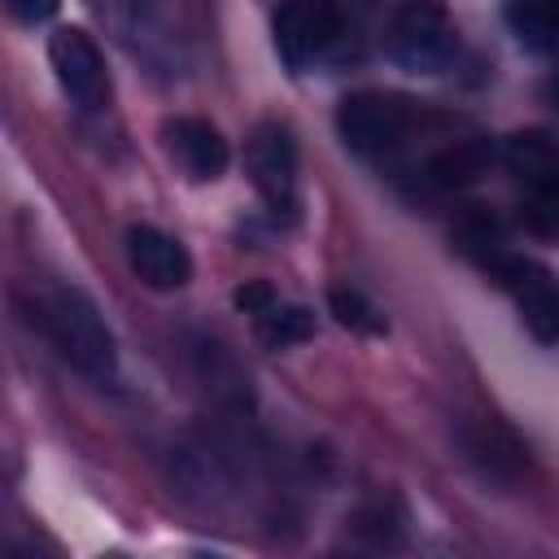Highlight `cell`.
Returning a JSON list of instances; mask_svg holds the SVG:
<instances>
[{"mask_svg": "<svg viewBox=\"0 0 559 559\" xmlns=\"http://www.w3.org/2000/svg\"><path fill=\"white\" fill-rule=\"evenodd\" d=\"M459 52V26L441 0H402L384 26V57L411 74H441Z\"/></svg>", "mask_w": 559, "mask_h": 559, "instance_id": "2", "label": "cell"}, {"mask_svg": "<svg viewBox=\"0 0 559 559\" xmlns=\"http://www.w3.org/2000/svg\"><path fill=\"white\" fill-rule=\"evenodd\" d=\"M489 280H498V284L515 297L524 328H528L542 345H555V341H559V284H555V275H550L546 266H537L533 258H524V253L511 249V253H502V258L493 262Z\"/></svg>", "mask_w": 559, "mask_h": 559, "instance_id": "6", "label": "cell"}, {"mask_svg": "<svg viewBox=\"0 0 559 559\" xmlns=\"http://www.w3.org/2000/svg\"><path fill=\"white\" fill-rule=\"evenodd\" d=\"M507 26L520 48L537 57H559V0H511Z\"/></svg>", "mask_w": 559, "mask_h": 559, "instance_id": "11", "label": "cell"}, {"mask_svg": "<svg viewBox=\"0 0 559 559\" xmlns=\"http://www.w3.org/2000/svg\"><path fill=\"white\" fill-rule=\"evenodd\" d=\"M35 319L44 328V336L52 341V349L83 371L87 380H114L118 376V345L109 323L100 319L96 301L83 297L79 288H57L35 306Z\"/></svg>", "mask_w": 559, "mask_h": 559, "instance_id": "1", "label": "cell"}, {"mask_svg": "<svg viewBox=\"0 0 559 559\" xmlns=\"http://www.w3.org/2000/svg\"><path fill=\"white\" fill-rule=\"evenodd\" d=\"M127 262H131L135 280L157 288V293H175V288H183L192 280L188 249L175 236H166V231H157L148 223H135L127 231Z\"/></svg>", "mask_w": 559, "mask_h": 559, "instance_id": "8", "label": "cell"}, {"mask_svg": "<svg viewBox=\"0 0 559 559\" xmlns=\"http://www.w3.org/2000/svg\"><path fill=\"white\" fill-rule=\"evenodd\" d=\"M502 162L507 170L524 183V188H542V183H555L559 179V140L542 127H528V131H515L502 140Z\"/></svg>", "mask_w": 559, "mask_h": 559, "instance_id": "10", "label": "cell"}, {"mask_svg": "<svg viewBox=\"0 0 559 559\" xmlns=\"http://www.w3.org/2000/svg\"><path fill=\"white\" fill-rule=\"evenodd\" d=\"M550 92H555V100H559V79H555V87H550Z\"/></svg>", "mask_w": 559, "mask_h": 559, "instance_id": "19", "label": "cell"}, {"mask_svg": "<svg viewBox=\"0 0 559 559\" xmlns=\"http://www.w3.org/2000/svg\"><path fill=\"white\" fill-rule=\"evenodd\" d=\"M48 61L61 83V92L79 109H105L109 105V70L96 48V39L83 26H61L48 35Z\"/></svg>", "mask_w": 559, "mask_h": 559, "instance_id": "4", "label": "cell"}, {"mask_svg": "<svg viewBox=\"0 0 559 559\" xmlns=\"http://www.w3.org/2000/svg\"><path fill=\"white\" fill-rule=\"evenodd\" d=\"M520 218H524V227H528L533 236L559 240V179H555V183H542V188H524Z\"/></svg>", "mask_w": 559, "mask_h": 559, "instance_id": "16", "label": "cell"}, {"mask_svg": "<svg viewBox=\"0 0 559 559\" xmlns=\"http://www.w3.org/2000/svg\"><path fill=\"white\" fill-rule=\"evenodd\" d=\"M467 454H472L489 476H511V472H520V463H524V450L515 445V437L502 432V428H493V424H480V428L467 437Z\"/></svg>", "mask_w": 559, "mask_h": 559, "instance_id": "14", "label": "cell"}, {"mask_svg": "<svg viewBox=\"0 0 559 559\" xmlns=\"http://www.w3.org/2000/svg\"><path fill=\"white\" fill-rule=\"evenodd\" d=\"M271 31L284 66L301 70L341 39V9L332 0H284L271 17Z\"/></svg>", "mask_w": 559, "mask_h": 559, "instance_id": "5", "label": "cell"}, {"mask_svg": "<svg viewBox=\"0 0 559 559\" xmlns=\"http://www.w3.org/2000/svg\"><path fill=\"white\" fill-rule=\"evenodd\" d=\"M411 118L415 114L402 96L362 87L336 105V135L345 140V148L376 157V153H389L393 144H402V135L411 131Z\"/></svg>", "mask_w": 559, "mask_h": 559, "instance_id": "3", "label": "cell"}, {"mask_svg": "<svg viewBox=\"0 0 559 559\" xmlns=\"http://www.w3.org/2000/svg\"><path fill=\"white\" fill-rule=\"evenodd\" d=\"M162 140H166V153L183 166V175H192L201 183L218 179L227 170V162H231L223 131L214 122H205V118H170L162 127Z\"/></svg>", "mask_w": 559, "mask_h": 559, "instance_id": "9", "label": "cell"}, {"mask_svg": "<svg viewBox=\"0 0 559 559\" xmlns=\"http://www.w3.org/2000/svg\"><path fill=\"white\" fill-rule=\"evenodd\" d=\"M493 166V144L472 135V140H454L445 144L432 162H428V175L437 188H463V183H476L485 170Z\"/></svg>", "mask_w": 559, "mask_h": 559, "instance_id": "12", "label": "cell"}, {"mask_svg": "<svg viewBox=\"0 0 559 559\" xmlns=\"http://www.w3.org/2000/svg\"><path fill=\"white\" fill-rule=\"evenodd\" d=\"M271 301H275V288H271L266 280H249V284L236 288V306H240L245 314H258V310H266Z\"/></svg>", "mask_w": 559, "mask_h": 559, "instance_id": "18", "label": "cell"}, {"mask_svg": "<svg viewBox=\"0 0 559 559\" xmlns=\"http://www.w3.org/2000/svg\"><path fill=\"white\" fill-rule=\"evenodd\" d=\"M245 166H249V179H253L258 197L266 201V210H275V214L297 210V144H293L288 127L262 122L245 148Z\"/></svg>", "mask_w": 559, "mask_h": 559, "instance_id": "7", "label": "cell"}, {"mask_svg": "<svg viewBox=\"0 0 559 559\" xmlns=\"http://www.w3.org/2000/svg\"><path fill=\"white\" fill-rule=\"evenodd\" d=\"M57 4H61V0H4V9H9L22 26H39V22H48V17L57 13Z\"/></svg>", "mask_w": 559, "mask_h": 559, "instance_id": "17", "label": "cell"}, {"mask_svg": "<svg viewBox=\"0 0 559 559\" xmlns=\"http://www.w3.org/2000/svg\"><path fill=\"white\" fill-rule=\"evenodd\" d=\"M328 310H332L336 323L349 328V332H362V336H380V332H384L380 310H376L358 288H345V284L328 288Z\"/></svg>", "mask_w": 559, "mask_h": 559, "instance_id": "15", "label": "cell"}, {"mask_svg": "<svg viewBox=\"0 0 559 559\" xmlns=\"http://www.w3.org/2000/svg\"><path fill=\"white\" fill-rule=\"evenodd\" d=\"M253 332L266 349H288L297 341H310L314 336V314L306 306H288V301H271L266 310L253 314Z\"/></svg>", "mask_w": 559, "mask_h": 559, "instance_id": "13", "label": "cell"}]
</instances>
